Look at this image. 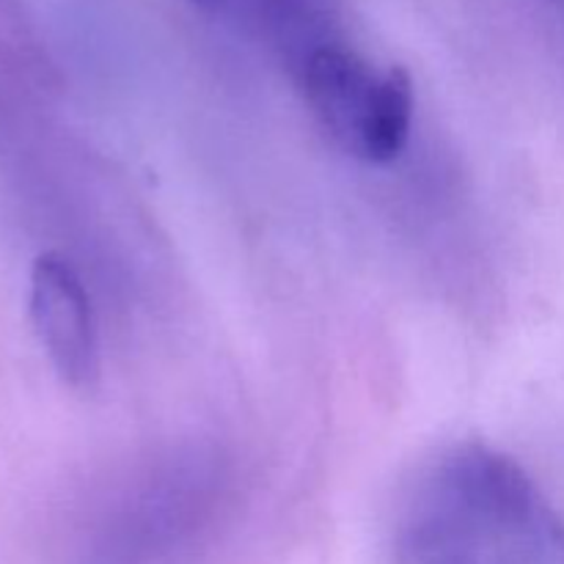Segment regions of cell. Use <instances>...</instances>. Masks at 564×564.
Here are the masks:
<instances>
[{
	"label": "cell",
	"mask_w": 564,
	"mask_h": 564,
	"mask_svg": "<svg viewBox=\"0 0 564 564\" xmlns=\"http://www.w3.org/2000/svg\"><path fill=\"white\" fill-rule=\"evenodd\" d=\"M394 564H564V518L527 468L460 444L408 488L391 534Z\"/></svg>",
	"instance_id": "1"
},
{
	"label": "cell",
	"mask_w": 564,
	"mask_h": 564,
	"mask_svg": "<svg viewBox=\"0 0 564 564\" xmlns=\"http://www.w3.org/2000/svg\"><path fill=\"white\" fill-rule=\"evenodd\" d=\"M301 83L314 116L341 152L375 165L400 158L416 108L405 69H378L345 44L328 42L303 55Z\"/></svg>",
	"instance_id": "2"
},
{
	"label": "cell",
	"mask_w": 564,
	"mask_h": 564,
	"mask_svg": "<svg viewBox=\"0 0 564 564\" xmlns=\"http://www.w3.org/2000/svg\"><path fill=\"white\" fill-rule=\"evenodd\" d=\"M31 323L50 364L69 389L91 391L99 383V334L91 295L80 273L61 253L47 251L31 268Z\"/></svg>",
	"instance_id": "3"
},
{
	"label": "cell",
	"mask_w": 564,
	"mask_h": 564,
	"mask_svg": "<svg viewBox=\"0 0 564 564\" xmlns=\"http://www.w3.org/2000/svg\"><path fill=\"white\" fill-rule=\"evenodd\" d=\"M198 3H209V0H198Z\"/></svg>",
	"instance_id": "4"
}]
</instances>
